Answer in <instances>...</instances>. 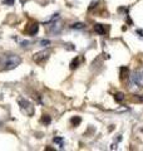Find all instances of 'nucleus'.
I'll return each instance as SVG.
<instances>
[{"label":"nucleus","instance_id":"f257e3e1","mask_svg":"<svg viewBox=\"0 0 143 151\" xmlns=\"http://www.w3.org/2000/svg\"><path fill=\"white\" fill-rule=\"evenodd\" d=\"M1 60H3V63H1L3 69H6V70L18 67V65L20 64V62H21L20 57H19V55H14V54L3 57Z\"/></svg>","mask_w":143,"mask_h":151},{"label":"nucleus","instance_id":"f03ea898","mask_svg":"<svg viewBox=\"0 0 143 151\" xmlns=\"http://www.w3.org/2000/svg\"><path fill=\"white\" fill-rule=\"evenodd\" d=\"M18 102H19V106H20V110L23 113H25L26 116L34 115V106H33L29 101H26L25 98H19Z\"/></svg>","mask_w":143,"mask_h":151},{"label":"nucleus","instance_id":"7ed1b4c3","mask_svg":"<svg viewBox=\"0 0 143 151\" xmlns=\"http://www.w3.org/2000/svg\"><path fill=\"white\" fill-rule=\"evenodd\" d=\"M50 52H46V50H43V52H38L33 55V59H34V62L36 63H43L44 60L48 59V57H49Z\"/></svg>","mask_w":143,"mask_h":151},{"label":"nucleus","instance_id":"20e7f679","mask_svg":"<svg viewBox=\"0 0 143 151\" xmlns=\"http://www.w3.org/2000/svg\"><path fill=\"white\" fill-rule=\"evenodd\" d=\"M38 30H39V24H38V23H35V22L30 23V24L25 28L26 34H29V35H35L36 33H38Z\"/></svg>","mask_w":143,"mask_h":151},{"label":"nucleus","instance_id":"39448f33","mask_svg":"<svg viewBox=\"0 0 143 151\" xmlns=\"http://www.w3.org/2000/svg\"><path fill=\"white\" fill-rule=\"evenodd\" d=\"M132 82L134 83V84H137V86L142 87L143 86V76L141 73H138V72L133 73V76H132Z\"/></svg>","mask_w":143,"mask_h":151},{"label":"nucleus","instance_id":"423d86ee","mask_svg":"<svg viewBox=\"0 0 143 151\" xmlns=\"http://www.w3.org/2000/svg\"><path fill=\"white\" fill-rule=\"evenodd\" d=\"M94 30L97 32L99 35H104V34L107 33V29L104 28L103 24H95V25H94Z\"/></svg>","mask_w":143,"mask_h":151},{"label":"nucleus","instance_id":"0eeeda50","mask_svg":"<svg viewBox=\"0 0 143 151\" xmlns=\"http://www.w3.org/2000/svg\"><path fill=\"white\" fill-rule=\"evenodd\" d=\"M128 74H129V70H128L127 67H122L121 68V79L124 81L126 78H128Z\"/></svg>","mask_w":143,"mask_h":151},{"label":"nucleus","instance_id":"6e6552de","mask_svg":"<svg viewBox=\"0 0 143 151\" xmlns=\"http://www.w3.org/2000/svg\"><path fill=\"white\" fill-rule=\"evenodd\" d=\"M79 63H80V58H79V57L74 58L73 60H72V63H70V69H75L79 65Z\"/></svg>","mask_w":143,"mask_h":151},{"label":"nucleus","instance_id":"1a4fd4ad","mask_svg":"<svg viewBox=\"0 0 143 151\" xmlns=\"http://www.w3.org/2000/svg\"><path fill=\"white\" fill-rule=\"evenodd\" d=\"M40 122L43 125H49L50 122H51V119H50V116H48V115H43V117H41V120H40Z\"/></svg>","mask_w":143,"mask_h":151},{"label":"nucleus","instance_id":"9d476101","mask_svg":"<svg viewBox=\"0 0 143 151\" xmlns=\"http://www.w3.org/2000/svg\"><path fill=\"white\" fill-rule=\"evenodd\" d=\"M54 142L55 144H58L59 145V147L60 149H63V146H64V141H63V139H61V137H58V136H56V137H54Z\"/></svg>","mask_w":143,"mask_h":151},{"label":"nucleus","instance_id":"9b49d317","mask_svg":"<svg viewBox=\"0 0 143 151\" xmlns=\"http://www.w3.org/2000/svg\"><path fill=\"white\" fill-rule=\"evenodd\" d=\"M72 29H84V24L83 23H74L70 25Z\"/></svg>","mask_w":143,"mask_h":151},{"label":"nucleus","instance_id":"f8f14e48","mask_svg":"<svg viewBox=\"0 0 143 151\" xmlns=\"http://www.w3.org/2000/svg\"><path fill=\"white\" fill-rule=\"evenodd\" d=\"M80 121H82V120H80V117H77V116L73 117V119L70 120V122H72V125H73V126H78L80 124Z\"/></svg>","mask_w":143,"mask_h":151},{"label":"nucleus","instance_id":"ddd939ff","mask_svg":"<svg viewBox=\"0 0 143 151\" xmlns=\"http://www.w3.org/2000/svg\"><path fill=\"white\" fill-rule=\"evenodd\" d=\"M123 100H124V94H123V93L119 92V93L116 94V101H117V102H122Z\"/></svg>","mask_w":143,"mask_h":151},{"label":"nucleus","instance_id":"4468645a","mask_svg":"<svg viewBox=\"0 0 143 151\" xmlns=\"http://www.w3.org/2000/svg\"><path fill=\"white\" fill-rule=\"evenodd\" d=\"M50 44V40H48V39H43V40H40V45H43V47H48Z\"/></svg>","mask_w":143,"mask_h":151},{"label":"nucleus","instance_id":"2eb2a0df","mask_svg":"<svg viewBox=\"0 0 143 151\" xmlns=\"http://www.w3.org/2000/svg\"><path fill=\"white\" fill-rule=\"evenodd\" d=\"M3 3L6 4V5H14V0H4Z\"/></svg>","mask_w":143,"mask_h":151},{"label":"nucleus","instance_id":"dca6fc26","mask_svg":"<svg viewBox=\"0 0 143 151\" xmlns=\"http://www.w3.org/2000/svg\"><path fill=\"white\" fill-rule=\"evenodd\" d=\"M29 44V42H21V47H26Z\"/></svg>","mask_w":143,"mask_h":151},{"label":"nucleus","instance_id":"f3484780","mask_svg":"<svg viewBox=\"0 0 143 151\" xmlns=\"http://www.w3.org/2000/svg\"><path fill=\"white\" fill-rule=\"evenodd\" d=\"M137 33H138V34H141V37H143V32L142 30H137Z\"/></svg>","mask_w":143,"mask_h":151}]
</instances>
